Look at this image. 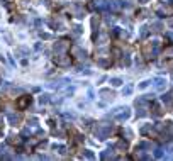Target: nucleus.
Here are the masks:
<instances>
[{
	"instance_id": "1",
	"label": "nucleus",
	"mask_w": 173,
	"mask_h": 161,
	"mask_svg": "<svg viewBox=\"0 0 173 161\" xmlns=\"http://www.w3.org/2000/svg\"><path fill=\"white\" fill-rule=\"evenodd\" d=\"M141 54H143V58H144V59H151V58H154L156 49H154L153 42H144V44H143V48H141Z\"/></svg>"
},
{
	"instance_id": "2",
	"label": "nucleus",
	"mask_w": 173,
	"mask_h": 161,
	"mask_svg": "<svg viewBox=\"0 0 173 161\" xmlns=\"http://www.w3.org/2000/svg\"><path fill=\"white\" fill-rule=\"evenodd\" d=\"M129 115H131V112H129V108H127V107H119V108H115L114 114H112V117H114L115 121H119V122H122V121L129 119Z\"/></svg>"
},
{
	"instance_id": "3",
	"label": "nucleus",
	"mask_w": 173,
	"mask_h": 161,
	"mask_svg": "<svg viewBox=\"0 0 173 161\" xmlns=\"http://www.w3.org/2000/svg\"><path fill=\"white\" fill-rule=\"evenodd\" d=\"M55 63H56L58 66H70V63H71V58H70V56H68L66 53L56 54V58H55Z\"/></svg>"
},
{
	"instance_id": "4",
	"label": "nucleus",
	"mask_w": 173,
	"mask_h": 161,
	"mask_svg": "<svg viewBox=\"0 0 173 161\" xmlns=\"http://www.w3.org/2000/svg\"><path fill=\"white\" fill-rule=\"evenodd\" d=\"M154 9H156L158 15H172L173 14V7H170L168 3H158Z\"/></svg>"
},
{
	"instance_id": "5",
	"label": "nucleus",
	"mask_w": 173,
	"mask_h": 161,
	"mask_svg": "<svg viewBox=\"0 0 173 161\" xmlns=\"http://www.w3.org/2000/svg\"><path fill=\"white\" fill-rule=\"evenodd\" d=\"M110 132H112V127H110V125H100V127L97 129V137H98V139H105Z\"/></svg>"
},
{
	"instance_id": "6",
	"label": "nucleus",
	"mask_w": 173,
	"mask_h": 161,
	"mask_svg": "<svg viewBox=\"0 0 173 161\" xmlns=\"http://www.w3.org/2000/svg\"><path fill=\"white\" fill-rule=\"evenodd\" d=\"M29 104H31V97H29V95H22V97H20L19 100L15 102L17 108H20V110H24V108L27 107Z\"/></svg>"
},
{
	"instance_id": "7",
	"label": "nucleus",
	"mask_w": 173,
	"mask_h": 161,
	"mask_svg": "<svg viewBox=\"0 0 173 161\" xmlns=\"http://www.w3.org/2000/svg\"><path fill=\"white\" fill-rule=\"evenodd\" d=\"M70 48V44L66 42V41H59L55 44V53L56 54H61V53H66V49Z\"/></svg>"
},
{
	"instance_id": "8",
	"label": "nucleus",
	"mask_w": 173,
	"mask_h": 161,
	"mask_svg": "<svg viewBox=\"0 0 173 161\" xmlns=\"http://www.w3.org/2000/svg\"><path fill=\"white\" fill-rule=\"evenodd\" d=\"M71 54H73L77 59H85V58H87V53L81 51V48H78V46H73V48H71Z\"/></svg>"
},
{
	"instance_id": "9",
	"label": "nucleus",
	"mask_w": 173,
	"mask_h": 161,
	"mask_svg": "<svg viewBox=\"0 0 173 161\" xmlns=\"http://www.w3.org/2000/svg\"><path fill=\"white\" fill-rule=\"evenodd\" d=\"M166 87V78H163V76H156L154 78V88L156 90H163Z\"/></svg>"
},
{
	"instance_id": "10",
	"label": "nucleus",
	"mask_w": 173,
	"mask_h": 161,
	"mask_svg": "<svg viewBox=\"0 0 173 161\" xmlns=\"http://www.w3.org/2000/svg\"><path fill=\"white\" fill-rule=\"evenodd\" d=\"M100 97H104L105 100H112L114 98V92H110V90H100Z\"/></svg>"
},
{
	"instance_id": "11",
	"label": "nucleus",
	"mask_w": 173,
	"mask_h": 161,
	"mask_svg": "<svg viewBox=\"0 0 173 161\" xmlns=\"http://www.w3.org/2000/svg\"><path fill=\"white\" fill-rule=\"evenodd\" d=\"M95 5L98 7V9H102V10H104V9H109V7H110V3H109L107 0H97Z\"/></svg>"
},
{
	"instance_id": "12",
	"label": "nucleus",
	"mask_w": 173,
	"mask_h": 161,
	"mask_svg": "<svg viewBox=\"0 0 173 161\" xmlns=\"http://www.w3.org/2000/svg\"><path fill=\"white\" fill-rule=\"evenodd\" d=\"M151 114H153L154 117H160V115L163 114V110L160 108V105H156V104H154V105H153V108H151Z\"/></svg>"
},
{
	"instance_id": "13",
	"label": "nucleus",
	"mask_w": 173,
	"mask_h": 161,
	"mask_svg": "<svg viewBox=\"0 0 173 161\" xmlns=\"http://www.w3.org/2000/svg\"><path fill=\"white\" fill-rule=\"evenodd\" d=\"M83 158H87V160H94V158H95V154H94L90 149H83Z\"/></svg>"
},
{
	"instance_id": "14",
	"label": "nucleus",
	"mask_w": 173,
	"mask_h": 161,
	"mask_svg": "<svg viewBox=\"0 0 173 161\" xmlns=\"http://www.w3.org/2000/svg\"><path fill=\"white\" fill-rule=\"evenodd\" d=\"M110 83H112V87H120L124 82H122L120 78H110Z\"/></svg>"
},
{
	"instance_id": "15",
	"label": "nucleus",
	"mask_w": 173,
	"mask_h": 161,
	"mask_svg": "<svg viewBox=\"0 0 173 161\" xmlns=\"http://www.w3.org/2000/svg\"><path fill=\"white\" fill-rule=\"evenodd\" d=\"M172 97H173V93H166V95H163V97H161V100H163L165 104H170V102L173 100Z\"/></svg>"
},
{
	"instance_id": "16",
	"label": "nucleus",
	"mask_w": 173,
	"mask_h": 161,
	"mask_svg": "<svg viewBox=\"0 0 173 161\" xmlns=\"http://www.w3.org/2000/svg\"><path fill=\"white\" fill-rule=\"evenodd\" d=\"M163 56H165V58H173V48H166V49L163 51Z\"/></svg>"
},
{
	"instance_id": "17",
	"label": "nucleus",
	"mask_w": 173,
	"mask_h": 161,
	"mask_svg": "<svg viewBox=\"0 0 173 161\" xmlns=\"http://www.w3.org/2000/svg\"><path fill=\"white\" fill-rule=\"evenodd\" d=\"M102 158H104V160H109V158H114V154H112L110 149H107L105 153H102Z\"/></svg>"
},
{
	"instance_id": "18",
	"label": "nucleus",
	"mask_w": 173,
	"mask_h": 161,
	"mask_svg": "<svg viewBox=\"0 0 173 161\" xmlns=\"http://www.w3.org/2000/svg\"><path fill=\"white\" fill-rule=\"evenodd\" d=\"M9 143H10V144H19L20 139L17 137V136H10V137H9Z\"/></svg>"
},
{
	"instance_id": "19",
	"label": "nucleus",
	"mask_w": 173,
	"mask_h": 161,
	"mask_svg": "<svg viewBox=\"0 0 173 161\" xmlns=\"http://www.w3.org/2000/svg\"><path fill=\"white\" fill-rule=\"evenodd\" d=\"M9 121H10L12 124H15V122H19L20 121V117L19 115H9Z\"/></svg>"
},
{
	"instance_id": "20",
	"label": "nucleus",
	"mask_w": 173,
	"mask_h": 161,
	"mask_svg": "<svg viewBox=\"0 0 173 161\" xmlns=\"http://www.w3.org/2000/svg\"><path fill=\"white\" fill-rule=\"evenodd\" d=\"M163 154H165V153H163V149H156V151H154V158H158V160H160V158H163Z\"/></svg>"
},
{
	"instance_id": "21",
	"label": "nucleus",
	"mask_w": 173,
	"mask_h": 161,
	"mask_svg": "<svg viewBox=\"0 0 173 161\" xmlns=\"http://www.w3.org/2000/svg\"><path fill=\"white\" fill-rule=\"evenodd\" d=\"M131 92H133V87H131V85H127L126 88L122 90V93H124V95H131Z\"/></svg>"
},
{
	"instance_id": "22",
	"label": "nucleus",
	"mask_w": 173,
	"mask_h": 161,
	"mask_svg": "<svg viewBox=\"0 0 173 161\" xmlns=\"http://www.w3.org/2000/svg\"><path fill=\"white\" fill-rule=\"evenodd\" d=\"M149 83H151L149 80H144V82H141V83H139V88H146V87H148Z\"/></svg>"
},
{
	"instance_id": "23",
	"label": "nucleus",
	"mask_w": 173,
	"mask_h": 161,
	"mask_svg": "<svg viewBox=\"0 0 173 161\" xmlns=\"http://www.w3.org/2000/svg\"><path fill=\"white\" fill-rule=\"evenodd\" d=\"M117 148H119V149H126V148H127V144L124 143V141H119V143H117Z\"/></svg>"
},
{
	"instance_id": "24",
	"label": "nucleus",
	"mask_w": 173,
	"mask_h": 161,
	"mask_svg": "<svg viewBox=\"0 0 173 161\" xmlns=\"http://www.w3.org/2000/svg\"><path fill=\"white\" fill-rule=\"evenodd\" d=\"M146 108H139V112H137V117H143V115H146V112H144Z\"/></svg>"
},
{
	"instance_id": "25",
	"label": "nucleus",
	"mask_w": 173,
	"mask_h": 161,
	"mask_svg": "<svg viewBox=\"0 0 173 161\" xmlns=\"http://www.w3.org/2000/svg\"><path fill=\"white\" fill-rule=\"evenodd\" d=\"M80 32H81V27H75V29H73V34H75V36H78V34H80Z\"/></svg>"
},
{
	"instance_id": "26",
	"label": "nucleus",
	"mask_w": 173,
	"mask_h": 161,
	"mask_svg": "<svg viewBox=\"0 0 173 161\" xmlns=\"http://www.w3.org/2000/svg\"><path fill=\"white\" fill-rule=\"evenodd\" d=\"M39 100H41V104H42V102H44V104H46V102H48V100H49V98H48V95H42V97H41V98H39Z\"/></svg>"
},
{
	"instance_id": "27",
	"label": "nucleus",
	"mask_w": 173,
	"mask_h": 161,
	"mask_svg": "<svg viewBox=\"0 0 173 161\" xmlns=\"http://www.w3.org/2000/svg\"><path fill=\"white\" fill-rule=\"evenodd\" d=\"M146 34H148V27H143V29H141V36L144 37Z\"/></svg>"
},
{
	"instance_id": "28",
	"label": "nucleus",
	"mask_w": 173,
	"mask_h": 161,
	"mask_svg": "<svg viewBox=\"0 0 173 161\" xmlns=\"http://www.w3.org/2000/svg\"><path fill=\"white\" fill-rule=\"evenodd\" d=\"M153 31H160V29H161V24H158V22H156V24H153Z\"/></svg>"
},
{
	"instance_id": "29",
	"label": "nucleus",
	"mask_w": 173,
	"mask_h": 161,
	"mask_svg": "<svg viewBox=\"0 0 173 161\" xmlns=\"http://www.w3.org/2000/svg\"><path fill=\"white\" fill-rule=\"evenodd\" d=\"M168 37H170V39L173 41V32H168Z\"/></svg>"
},
{
	"instance_id": "30",
	"label": "nucleus",
	"mask_w": 173,
	"mask_h": 161,
	"mask_svg": "<svg viewBox=\"0 0 173 161\" xmlns=\"http://www.w3.org/2000/svg\"><path fill=\"white\" fill-rule=\"evenodd\" d=\"M143 2H146V0H143Z\"/></svg>"
}]
</instances>
